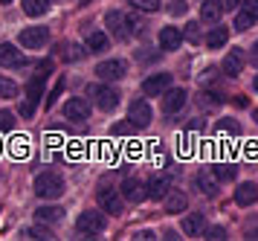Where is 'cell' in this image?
<instances>
[{
	"label": "cell",
	"mask_w": 258,
	"mask_h": 241,
	"mask_svg": "<svg viewBox=\"0 0 258 241\" xmlns=\"http://www.w3.org/2000/svg\"><path fill=\"white\" fill-rule=\"evenodd\" d=\"M246 238H258V230H249L246 232Z\"/></svg>",
	"instance_id": "7bdbcfd3"
},
{
	"label": "cell",
	"mask_w": 258,
	"mask_h": 241,
	"mask_svg": "<svg viewBox=\"0 0 258 241\" xmlns=\"http://www.w3.org/2000/svg\"><path fill=\"white\" fill-rule=\"evenodd\" d=\"M180 44H183V32H180L177 26H163V29H160V46H163L165 53L180 50Z\"/></svg>",
	"instance_id": "7c38bea8"
},
{
	"label": "cell",
	"mask_w": 258,
	"mask_h": 241,
	"mask_svg": "<svg viewBox=\"0 0 258 241\" xmlns=\"http://www.w3.org/2000/svg\"><path fill=\"white\" fill-rule=\"evenodd\" d=\"M163 201H165V212H183L188 207V198L183 192H177V189L174 192H165Z\"/></svg>",
	"instance_id": "7402d4cb"
},
{
	"label": "cell",
	"mask_w": 258,
	"mask_h": 241,
	"mask_svg": "<svg viewBox=\"0 0 258 241\" xmlns=\"http://www.w3.org/2000/svg\"><path fill=\"white\" fill-rule=\"evenodd\" d=\"M128 119H131V122H134L137 128H145L148 122H151V105L145 102V99H137V102H131Z\"/></svg>",
	"instance_id": "30bf717a"
},
{
	"label": "cell",
	"mask_w": 258,
	"mask_h": 241,
	"mask_svg": "<svg viewBox=\"0 0 258 241\" xmlns=\"http://www.w3.org/2000/svg\"><path fill=\"white\" fill-rule=\"evenodd\" d=\"M258 201V186L255 183H241L235 189V204L238 207H249V204H255Z\"/></svg>",
	"instance_id": "ac0fdd59"
},
{
	"label": "cell",
	"mask_w": 258,
	"mask_h": 241,
	"mask_svg": "<svg viewBox=\"0 0 258 241\" xmlns=\"http://www.w3.org/2000/svg\"><path fill=\"white\" fill-rule=\"evenodd\" d=\"M137 238H145V241H151V238H157L151 230H142V232H137Z\"/></svg>",
	"instance_id": "ab89813d"
},
{
	"label": "cell",
	"mask_w": 258,
	"mask_h": 241,
	"mask_svg": "<svg viewBox=\"0 0 258 241\" xmlns=\"http://www.w3.org/2000/svg\"><path fill=\"white\" fill-rule=\"evenodd\" d=\"M212 174L218 177V180H235V174H238V166H232V163H215L212 166Z\"/></svg>",
	"instance_id": "d4e9b609"
},
{
	"label": "cell",
	"mask_w": 258,
	"mask_h": 241,
	"mask_svg": "<svg viewBox=\"0 0 258 241\" xmlns=\"http://www.w3.org/2000/svg\"><path fill=\"white\" fill-rule=\"evenodd\" d=\"M188 38V41H200V29H198V23H188V29L183 32Z\"/></svg>",
	"instance_id": "8d00e7d4"
},
{
	"label": "cell",
	"mask_w": 258,
	"mask_h": 241,
	"mask_svg": "<svg viewBox=\"0 0 258 241\" xmlns=\"http://www.w3.org/2000/svg\"><path fill=\"white\" fill-rule=\"evenodd\" d=\"M145 189H148V192H145L148 198H154V201H163L165 192H168V177H165V174H154L151 180L145 183Z\"/></svg>",
	"instance_id": "e0dca14e"
},
{
	"label": "cell",
	"mask_w": 258,
	"mask_h": 241,
	"mask_svg": "<svg viewBox=\"0 0 258 241\" xmlns=\"http://www.w3.org/2000/svg\"><path fill=\"white\" fill-rule=\"evenodd\" d=\"M203 232H206L203 238H212V241H223L226 238V230H223V227H209V230H203Z\"/></svg>",
	"instance_id": "d590c367"
},
{
	"label": "cell",
	"mask_w": 258,
	"mask_h": 241,
	"mask_svg": "<svg viewBox=\"0 0 258 241\" xmlns=\"http://www.w3.org/2000/svg\"><path fill=\"white\" fill-rule=\"evenodd\" d=\"M105 215L102 212H96V209H87V212H82L79 218H76V230H79V235H84V238H90V235H99V232L105 230Z\"/></svg>",
	"instance_id": "3957f363"
},
{
	"label": "cell",
	"mask_w": 258,
	"mask_h": 241,
	"mask_svg": "<svg viewBox=\"0 0 258 241\" xmlns=\"http://www.w3.org/2000/svg\"><path fill=\"white\" fill-rule=\"evenodd\" d=\"M26 58L15 44H0V67H24Z\"/></svg>",
	"instance_id": "8fae6325"
},
{
	"label": "cell",
	"mask_w": 258,
	"mask_h": 241,
	"mask_svg": "<svg viewBox=\"0 0 258 241\" xmlns=\"http://www.w3.org/2000/svg\"><path fill=\"white\" fill-rule=\"evenodd\" d=\"M125 70L128 64L125 61H119V58H110V61H102V64H96V76L102 81H116L125 76Z\"/></svg>",
	"instance_id": "8992f818"
},
{
	"label": "cell",
	"mask_w": 258,
	"mask_h": 241,
	"mask_svg": "<svg viewBox=\"0 0 258 241\" xmlns=\"http://www.w3.org/2000/svg\"><path fill=\"white\" fill-rule=\"evenodd\" d=\"M70 58H82V53H79V46H70V53H67Z\"/></svg>",
	"instance_id": "60d3db41"
},
{
	"label": "cell",
	"mask_w": 258,
	"mask_h": 241,
	"mask_svg": "<svg viewBox=\"0 0 258 241\" xmlns=\"http://www.w3.org/2000/svg\"><path fill=\"white\" fill-rule=\"evenodd\" d=\"M203 230H206V218L200 212H191V215L183 218V232L186 235H203Z\"/></svg>",
	"instance_id": "ffe728a7"
},
{
	"label": "cell",
	"mask_w": 258,
	"mask_h": 241,
	"mask_svg": "<svg viewBox=\"0 0 258 241\" xmlns=\"http://www.w3.org/2000/svg\"><path fill=\"white\" fill-rule=\"evenodd\" d=\"M171 87V73H154L142 81V93L145 96H163L165 90Z\"/></svg>",
	"instance_id": "52a82bcc"
},
{
	"label": "cell",
	"mask_w": 258,
	"mask_h": 241,
	"mask_svg": "<svg viewBox=\"0 0 258 241\" xmlns=\"http://www.w3.org/2000/svg\"><path fill=\"white\" fill-rule=\"evenodd\" d=\"M64 116L67 119H87L90 116V102L87 99H67L64 102Z\"/></svg>",
	"instance_id": "4fadbf2b"
},
{
	"label": "cell",
	"mask_w": 258,
	"mask_h": 241,
	"mask_svg": "<svg viewBox=\"0 0 258 241\" xmlns=\"http://www.w3.org/2000/svg\"><path fill=\"white\" fill-rule=\"evenodd\" d=\"M99 207L105 209V212H110V215H119V212H122V207H125V198H122V192H119V189L102 186V189H99Z\"/></svg>",
	"instance_id": "277c9868"
},
{
	"label": "cell",
	"mask_w": 258,
	"mask_h": 241,
	"mask_svg": "<svg viewBox=\"0 0 258 241\" xmlns=\"http://www.w3.org/2000/svg\"><path fill=\"white\" fill-rule=\"evenodd\" d=\"M105 23H107V29L116 35L119 41H125L131 35V29H128V21H125V15H119V12H107V18H105Z\"/></svg>",
	"instance_id": "5bb4252c"
},
{
	"label": "cell",
	"mask_w": 258,
	"mask_h": 241,
	"mask_svg": "<svg viewBox=\"0 0 258 241\" xmlns=\"http://www.w3.org/2000/svg\"><path fill=\"white\" fill-rule=\"evenodd\" d=\"M186 90H180V87H168L163 93V114H177V111H183V105H186Z\"/></svg>",
	"instance_id": "9c48e42d"
},
{
	"label": "cell",
	"mask_w": 258,
	"mask_h": 241,
	"mask_svg": "<svg viewBox=\"0 0 258 241\" xmlns=\"http://www.w3.org/2000/svg\"><path fill=\"white\" fill-rule=\"evenodd\" d=\"M64 218V209L61 207H38L35 209V221L38 224H55Z\"/></svg>",
	"instance_id": "44dd1931"
},
{
	"label": "cell",
	"mask_w": 258,
	"mask_h": 241,
	"mask_svg": "<svg viewBox=\"0 0 258 241\" xmlns=\"http://www.w3.org/2000/svg\"><path fill=\"white\" fill-rule=\"evenodd\" d=\"M223 12H235V6H241V0H218Z\"/></svg>",
	"instance_id": "74e56055"
},
{
	"label": "cell",
	"mask_w": 258,
	"mask_h": 241,
	"mask_svg": "<svg viewBox=\"0 0 258 241\" xmlns=\"http://www.w3.org/2000/svg\"><path fill=\"white\" fill-rule=\"evenodd\" d=\"M119 192H122V198H125V201H131V204H140L142 195H145V186H142L137 177H128V180L122 183V189H119Z\"/></svg>",
	"instance_id": "2e32d148"
},
{
	"label": "cell",
	"mask_w": 258,
	"mask_h": 241,
	"mask_svg": "<svg viewBox=\"0 0 258 241\" xmlns=\"http://www.w3.org/2000/svg\"><path fill=\"white\" fill-rule=\"evenodd\" d=\"M18 41H21V46H26V50H41V46L49 41V29L47 26H26Z\"/></svg>",
	"instance_id": "5b68a950"
},
{
	"label": "cell",
	"mask_w": 258,
	"mask_h": 241,
	"mask_svg": "<svg viewBox=\"0 0 258 241\" xmlns=\"http://www.w3.org/2000/svg\"><path fill=\"white\" fill-rule=\"evenodd\" d=\"M134 131H137V125H134V122H116V125L110 128V134H113V137H128V134H134Z\"/></svg>",
	"instance_id": "f1b7e54d"
},
{
	"label": "cell",
	"mask_w": 258,
	"mask_h": 241,
	"mask_svg": "<svg viewBox=\"0 0 258 241\" xmlns=\"http://www.w3.org/2000/svg\"><path fill=\"white\" fill-rule=\"evenodd\" d=\"M171 12H174V15H183V12H186V0H174Z\"/></svg>",
	"instance_id": "f35d334b"
},
{
	"label": "cell",
	"mask_w": 258,
	"mask_h": 241,
	"mask_svg": "<svg viewBox=\"0 0 258 241\" xmlns=\"http://www.w3.org/2000/svg\"><path fill=\"white\" fill-rule=\"evenodd\" d=\"M252 61H255V64H258V41H255V44H252Z\"/></svg>",
	"instance_id": "b9f144b4"
},
{
	"label": "cell",
	"mask_w": 258,
	"mask_h": 241,
	"mask_svg": "<svg viewBox=\"0 0 258 241\" xmlns=\"http://www.w3.org/2000/svg\"><path fill=\"white\" fill-rule=\"evenodd\" d=\"M226 41H229V29L226 26H212V32L206 35V46L209 50H221Z\"/></svg>",
	"instance_id": "603a6c76"
},
{
	"label": "cell",
	"mask_w": 258,
	"mask_h": 241,
	"mask_svg": "<svg viewBox=\"0 0 258 241\" xmlns=\"http://www.w3.org/2000/svg\"><path fill=\"white\" fill-rule=\"evenodd\" d=\"M24 238L41 241V238H52V235H49V230H38V227H32V230H24Z\"/></svg>",
	"instance_id": "e575fe53"
},
{
	"label": "cell",
	"mask_w": 258,
	"mask_h": 241,
	"mask_svg": "<svg viewBox=\"0 0 258 241\" xmlns=\"http://www.w3.org/2000/svg\"><path fill=\"white\" fill-rule=\"evenodd\" d=\"M195 186L203 195H218V177L212 174V169H203V172L195 174Z\"/></svg>",
	"instance_id": "9a60e30c"
},
{
	"label": "cell",
	"mask_w": 258,
	"mask_h": 241,
	"mask_svg": "<svg viewBox=\"0 0 258 241\" xmlns=\"http://www.w3.org/2000/svg\"><path fill=\"white\" fill-rule=\"evenodd\" d=\"M218 131H223V134H235V137H238V134H241V125L232 122V119H221V122H218Z\"/></svg>",
	"instance_id": "4dcf8cb0"
},
{
	"label": "cell",
	"mask_w": 258,
	"mask_h": 241,
	"mask_svg": "<svg viewBox=\"0 0 258 241\" xmlns=\"http://www.w3.org/2000/svg\"><path fill=\"white\" fill-rule=\"evenodd\" d=\"M18 96V84L6 76H0V99H15Z\"/></svg>",
	"instance_id": "83f0119b"
},
{
	"label": "cell",
	"mask_w": 258,
	"mask_h": 241,
	"mask_svg": "<svg viewBox=\"0 0 258 241\" xmlns=\"http://www.w3.org/2000/svg\"><path fill=\"white\" fill-rule=\"evenodd\" d=\"M252 87H255V90H258V76H255V79H252Z\"/></svg>",
	"instance_id": "ee69618b"
},
{
	"label": "cell",
	"mask_w": 258,
	"mask_h": 241,
	"mask_svg": "<svg viewBox=\"0 0 258 241\" xmlns=\"http://www.w3.org/2000/svg\"><path fill=\"white\" fill-rule=\"evenodd\" d=\"M47 70H52V64H49V61H44V64L38 67V73L29 79V84H26V99L21 102V116H26V119L35 114L38 99L44 96V79H47Z\"/></svg>",
	"instance_id": "6da1fadb"
},
{
	"label": "cell",
	"mask_w": 258,
	"mask_h": 241,
	"mask_svg": "<svg viewBox=\"0 0 258 241\" xmlns=\"http://www.w3.org/2000/svg\"><path fill=\"white\" fill-rule=\"evenodd\" d=\"M241 70H244V53H241V50L226 53V58H223V73H226V76H238Z\"/></svg>",
	"instance_id": "d6986e66"
},
{
	"label": "cell",
	"mask_w": 258,
	"mask_h": 241,
	"mask_svg": "<svg viewBox=\"0 0 258 241\" xmlns=\"http://www.w3.org/2000/svg\"><path fill=\"white\" fill-rule=\"evenodd\" d=\"M252 23H255V21H252V18H246L244 12H238V15H235V29H238V32H246Z\"/></svg>",
	"instance_id": "d6a6232c"
},
{
	"label": "cell",
	"mask_w": 258,
	"mask_h": 241,
	"mask_svg": "<svg viewBox=\"0 0 258 241\" xmlns=\"http://www.w3.org/2000/svg\"><path fill=\"white\" fill-rule=\"evenodd\" d=\"M15 128V114L12 111H0V131H12Z\"/></svg>",
	"instance_id": "836d02e7"
},
{
	"label": "cell",
	"mask_w": 258,
	"mask_h": 241,
	"mask_svg": "<svg viewBox=\"0 0 258 241\" xmlns=\"http://www.w3.org/2000/svg\"><path fill=\"white\" fill-rule=\"evenodd\" d=\"M221 12L223 9H221V3H218V0H206V3L200 6V18H203L206 23H218Z\"/></svg>",
	"instance_id": "cb8c5ba5"
},
{
	"label": "cell",
	"mask_w": 258,
	"mask_h": 241,
	"mask_svg": "<svg viewBox=\"0 0 258 241\" xmlns=\"http://www.w3.org/2000/svg\"><path fill=\"white\" fill-rule=\"evenodd\" d=\"M35 195L38 198H47V201H52V198H61L64 195V177H61L58 172H41L35 177Z\"/></svg>",
	"instance_id": "7a4b0ae2"
},
{
	"label": "cell",
	"mask_w": 258,
	"mask_h": 241,
	"mask_svg": "<svg viewBox=\"0 0 258 241\" xmlns=\"http://www.w3.org/2000/svg\"><path fill=\"white\" fill-rule=\"evenodd\" d=\"M21 6H24V12H26V15H32V18H41V15H47V9H49V0H24Z\"/></svg>",
	"instance_id": "484cf974"
},
{
	"label": "cell",
	"mask_w": 258,
	"mask_h": 241,
	"mask_svg": "<svg viewBox=\"0 0 258 241\" xmlns=\"http://www.w3.org/2000/svg\"><path fill=\"white\" fill-rule=\"evenodd\" d=\"M90 96L96 99V108H102V111H113L119 105V93L113 90V87H107V84L90 87Z\"/></svg>",
	"instance_id": "ba28073f"
},
{
	"label": "cell",
	"mask_w": 258,
	"mask_h": 241,
	"mask_svg": "<svg viewBox=\"0 0 258 241\" xmlns=\"http://www.w3.org/2000/svg\"><path fill=\"white\" fill-rule=\"evenodd\" d=\"M87 50H90V53H105L107 50V35L105 32H90L87 35Z\"/></svg>",
	"instance_id": "4316f807"
},
{
	"label": "cell",
	"mask_w": 258,
	"mask_h": 241,
	"mask_svg": "<svg viewBox=\"0 0 258 241\" xmlns=\"http://www.w3.org/2000/svg\"><path fill=\"white\" fill-rule=\"evenodd\" d=\"M0 3H12V0H0Z\"/></svg>",
	"instance_id": "f6af8a7d"
},
{
	"label": "cell",
	"mask_w": 258,
	"mask_h": 241,
	"mask_svg": "<svg viewBox=\"0 0 258 241\" xmlns=\"http://www.w3.org/2000/svg\"><path fill=\"white\" fill-rule=\"evenodd\" d=\"M255 119H258V114H255Z\"/></svg>",
	"instance_id": "bcb514c9"
},
{
	"label": "cell",
	"mask_w": 258,
	"mask_h": 241,
	"mask_svg": "<svg viewBox=\"0 0 258 241\" xmlns=\"http://www.w3.org/2000/svg\"><path fill=\"white\" fill-rule=\"evenodd\" d=\"M241 12H244L246 18L258 21V0H244V3H241Z\"/></svg>",
	"instance_id": "1f68e13d"
},
{
	"label": "cell",
	"mask_w": 258,
	"mask_h": 241,
	"mask_svg": "<svg viewBox=\"0 0 258 241\" xmlns=\"http://www.w3.org/2000/svg\"><path fill=\"white\" fill-rule=\"evenodd\" d=\"M128 3L140 12H157L160 9V0H128Z\"/></svg>",
	"instance_id": "f546056e"
}]
</instances>
